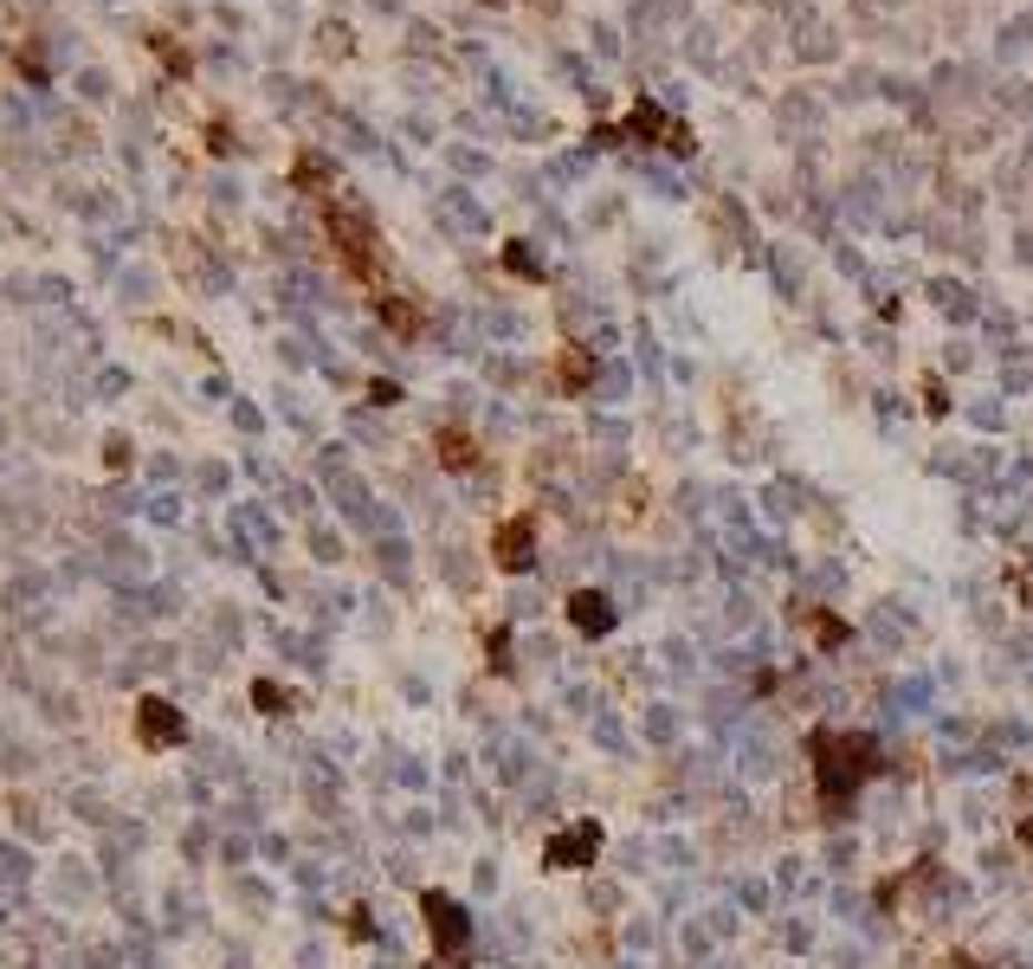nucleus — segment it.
<instances>
[{"mask_svg": "<svg viewBox=\"0 0 1033 969\" xmlns=\"http://www.w3.org/2000/svg\"><path fill=\"white\" fill-rule=\"evenodd\" d=\"M808 628H814V646H820V653H840L852 640V628L840 614H827V608H808Z\"/></svg>", "mask_w": 1033, "mask_h": 969, "instance_id": "nucleus-7", "label": "nucleus"}, {"mask_svg": "<svg viewBox=\"0 0 1033 969\" xmlns=\"http://www.w3.org/2000/svg\"><path fill=\"white\" fill-rule=\"evenodd\" d=\"M491 557H498V569H530V557H536V523L530 518H504L498 523V537H491Z\"/></svg>", "mask_w": 1033, "mask_h": 969, "instance_id": "nucleus-6", "label": "nucleus"}, {"mask_svg": "<svg viewBox=\"0 0 1033 969\" xmlns=\"http://www.w3.org/2000/svg\"><path fill=\"white\" fill-rule=\"evenodd\" d=\"M253 705L265 711V717H285V711H292V692H285V685H272V679H258V685H253Z\"/></svg>", "mask_w": 1033, "mask_h": 969, "instance_id": "nucleus-8", "label": "nucleus"}, {"mask_svg": "<svg viewBox=\"0 0 1033 969\" xmlns=\"http://www.w3.org/2000/svg\"><path fill=\"white\" fill-rule=\"evenodd\" d=\"M136 737H143L149 749H175V744H187V717L168 698H143L136 705Z\"/></svg>", "mask_w": 1033, "mask_h": 969, "instance_id": "nucleus-4", "label": "nucleus"}, {"mask_svg": "<svg viewBox=\"0 0 1033 969\" xmlns=\"http://www.w3.org/2000/svg\"><path fill=\"white\" fill-rule=\"evenodd\" d=\"M601 859V820H569L543 840V873H582Z\"/></svg>", "mask_w": 1033, "mask_h": 969, "instance_id": "nucleus-3", "label": "nucleus"}, {"mask_svg": "<svg viewBox=\"0 0 1033 969\" xmlns=\"http://www.w3.org/2000/svg\"><path fill=\"white\" fill-rule=\"evenodd\" d=\"M1021 840H1027V847H1033V815H1027V820H1021Z\"/></svg>", "mask_w": 1033, "mask_h": 969, "instance_id": "nucleus-12", "label": "nucleus"}, {"mask_svg": "<svg viewBox=\"0 0 1033 969\" xmlns=\"http://www.w3.org/2000/svg\"><path fill=\"white\" fill-rule=\"evenodd\" d=\"M491 672H511V628L491 634Z\"/></svg>", "mask_w": 1033, "mask_h": 969, "instance_id": "nucleus-10", "label": "nucleus"}, {"mask_svg": "<svg viewBox=\"0 0 1033 969\" xmlns=\"http://www.w3.org/2000/svg\"><path fill=\"white\" fill-rule=\"evenodd\" d=\"M420 918H427V937H433V950H440V963H466L472 957V918H466V905L446 892H427L420 898Z\"/></svg>", "mask_w": 1033, "mask_h": 969, "instance_id": "nucleus-2", "label": "nucleus"}, {"mask_svg": "<svg viewBox=\"0 0 1033 969\" xmlns=\"http://www.w3.org/2000/svg\"><path fill=\"white\" fill-rule=\"evenodd\" d=\"M349 937H356V944H369V937H375V918H369V911H362V905L349 911Z\"/></svg>", "mask_w": 1033, "mask_h": 969, "instance_id": "nucleus-11", "label": "nucleus"}, {"mask_svg": "<svg viewBox=\"0 0 1033 969\" xmlns=\"http://www.w3.org/2000/svg\"><path fill=\"white\" fill-rule=\"evenodd\" d=\"M569 628L582 640H607L621 628V614H614V601L601 595V589H575V595H569Z\"/></svg>", "mask_w": 1033, "mask_h": 969, "instance_id": "nucleus-5", "label": "nucleus"}, {"mask_svg": "<svg viewBox=\"0 0 1033 969\" xmlns=\"http://www.w3.org/2000/svg\"><path fill=\"white\" fill-rule=\"evenodd\" d=\"M808 763H814V788H820V808H827V815H847L852 795L872 783V776H886L879 737H866V731H833V724L808 731Z\"/></svg>", "mask_w": 1033, "mask_h": 969, "instance_id": "nucleus-1", "label": "nucleus"}, {"mask_svg": "<svg viewBox=\"0 0 1033 969\" xmlns=\"http://www.w3.org/2000/svg\"><path fill=\"white\" fill-rule=\"evenodd\" d=\"M440 459H446V466H452V472H459V466H472V440L446 427V434H440Z\"/></svg>", "mask_w": 1033, "mask_h": 969, "instance_id": "nucleus-9", "label": "nucleus"}, {"mask_svg": "<svg viewBox=\"0 0 1033 969\" xmlns=\"http://www.w3.org/2000/svg\"><path fill=\"white\" fill-rule=\"evenodd\" d=\"M962 969H969V963H962Z\"/></svg>", "mask_w": 1033, "mask_h": 969, "instance_id": "nucleus-13", "label": "nucleus"}]
</instances>
